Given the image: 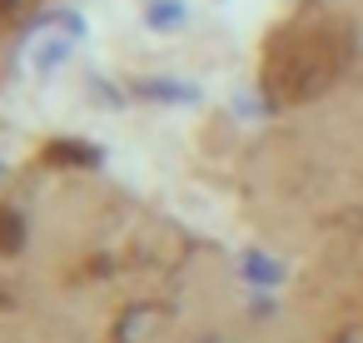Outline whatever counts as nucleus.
<instances>
[{"instance_id": "obj_1", "label": "nucleus", "mask_w": 363, "mask_h": 343, "mask_svg": "<svg viewBox=\"0 0 363 343\" xmlns=\"http://www.w3.org/2000/svg\"><path fill=\"white\" fill-rule=\"evenodd\" d=\"M184 16H189L184 0H145V26L150 30H174V26H184Z\"/></svg>"}]
</instances>
